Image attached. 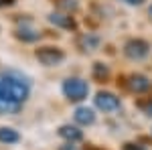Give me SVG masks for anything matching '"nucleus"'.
<instances>
[{
	"mask_svg": "<svg viewBox=\"0 0 152 150\" xmlns=\"http://www.w3.org/2000/svg\"><path fill=\"white\" fill-rule=\"evenodd\" d=\"M142 108H144V112H146L148 116H152V100H150V102H146V104L142 105Z\"/></svg>",
	"mask_w": 152,
	"mask_h": 150,
	"instance_id": "dca6fc26",
	"label": "nucleus"
},
{
	"mask_svg": "<svg viewBox=\"0 0 152 150\" xmlns=\"http://www.w3.org/2000/svg\"><path fill=\"white\" fill-rule=\"evenodd\" d=\"M14 0H0V6H4V4H12Z\"/></svg>",
	"mask_w": 152,
	"mask_h": 150,
	"instance_id": "a211bd4d",
	"label": "nucleus"
},
{
	"mask_svg": "<svg viewBox=\"0 0 152 150\" xmlns=\"http://www.w3.org/2000/svg\"><path fill=\"white\" fill-rule=\"evenodd\" d=\"M59 136L65 138L67 142H79L83 138V132L75 126H61L59 128Z\"/></svg>",
	"mask_w": 152,
	"mask_h": 150,
	"instance_id": "0eeeda50",
	"label": "nucleus"
},
{
	"mask_svg": "<svg viewBox=\"0 0 152 150\" xmlns=\"http://www.w3.org/2000/svg\"><path fill=\"white\" fill-rule=\"evenodd\" d=\"M87 91H89L87 83L83 79H77V77L67 79L63 83V93L69 97L71 102H81V100H85L87 97Z\"/></svg>",
	"mask_w": 152,
	"mask_h": 150,
	"instance_id": "f03ea898",
	"label": "nucleus"
},
{
	"mask_svg": "<svg viewBox=\"0 0 152 150\" xmlns=\"http://www.w3.org/2000/svg\"><path fill=\"white\" fill-rule=\"evenodd\" d=\"M150 79L148 77H144V75H132L128 79V87L132 89V91H136V93H144V91H148L150 89Z\"/></svg>",
	"mask_w": 152,
	"mask_h": 150,
	"instance_id": "423d86ee",
	"label": "nucleus"
},
{
	"mask_svg": "<svg viewBox=\"0 0 152 150\" xmlns=\"http://www.w3.org/2000/svg\"><path fill=\"white\" fill-rule=\"evenodd\" d=\"M49 23L57 24V26H61V29H75L73 18L67 16V14H61V12H53V14H49Z\"/></svg>",
	"mask_w": 152,
	"mask_h": 150,
	"instance_id": "1a4fd4ad",
	"label": "nucleus"
},
{
	"mask_svg": "<svg viewBox=\"0 0 152 150\" xmlns=\"http://www.w3.org/2000/svg\"><path fill=\"white\" fill-rule=\"evenodd\" d=\"M18 110H20V104L18 102L0 95V114H16Z\"/></svg>",
	"mask_w": 152,
	"mask_h": 150,
	"instance_id": "9d476101",
	"label": "nucleus"
},
{
	"mask_svg": "<svg viewBox=\"0 0 152 150\" xmlns=\"http://www.w3.org/2000/svg\"><path fill=\"white\" fill-rule=\"evenodd\" d=\"M75 122L81 124V126H89V124H94V122H95L94 110H89V108H77V110H75Z\"/></svg>",
	"mask_w": 152,
	"mask_h": 150,
	"instance_id": "6e6552de",
	"label": "nucleus"
},
{
	"mask_svg": "<svg viewBox=\"0 0 152 150\" xmlns=\"http://www.w3.org/2000/svg\"><path fill=\"white\" fill-rule=\"evenodd\" d=\"M150 14H152V8H150Z\"/></svg>",
	"mask_w": 152,
	"mask_h": 150,
	"instance_id": "aec40b11",
	"label": "nucleus"
},
{
	"mask_svg": "<svg viewBox=\"0 0 152 150\" xmlns=\"http://www.w3.org/2000/svg\"><path fill=\"white\" fill-rule=\"evenodd\" d=\"M61 150H75V146H71V144H67V146H63Z\"/></svg>",
	"mask_w": 152,
	"mask_h": 150,
	"instance_id": "6ab92c4d",
	"label": "nucleus"
},
{
	"mask_svg": "<svg viewBox=\"0 0 152 150\" xmlns=\"http://www.w3.org/2000/svg\"><path fill=\"white\" fill-rule=\"evenodd\" d=\"M20 136H18V132L16 130H12V128H0V142H4V144H14V142H18Z\"/></svg>",
	"mask_w": 152,
	"mask_h": 150,
	"instance_id": "9b49d317",
	"label": "nucleus"
},
{
	"mask_svg": "<svg viewBox=\"0 0 152 150\" xmlns=\"http://www.w3.org/2000/svg\"><path fill=\"white\" fill-rule=\"evenodd\" d=\"M124 2H128V4H142V0H124Z\"/></svg>",
	"mask_w": 152,
	"mask_h": 150,
	"instance_id": "f3484780",
	"label": "nucleus"
},
{
	"mask_svg": "<svg viewBox=\"0 0 152 150\" xmlns=\"http://www.w3.org/2000/svg\"><path fill=\"white\" fill-rule=\"evenodd\" d=\"M94 75L97 77V79H105V77L110 75V71H107V67H105V65L95 63V65H94Z\"/></svg>",
	"mask_w": 152,
	"mask_h": 150,
	"instance_id": "ddd939ff",
	"label": "nucleus"
},
{
	"mask_svg": "<svg viewBox=\"0 0 152 150\" xmlns=\"http://www.w3.org/2000/svg\"><path fill=\"white\" fill-rule=\"evenodd\" d=\"M124 53H126L130 59H136V61H138V59H144L150 53V45H148L146 41H142V39H132V41L126 43Z\"/></svg>",
	"mask_w": 152,
	"mask_h": 150,
	"instance_id": "7ed1b4c3",
	"label": "nucleus"
},
{
	"mask_svg": "<svg viewBox=\"0 0 152 150\" xmlns=\"http://www.w3.org/2000/svg\"><path fill=\"white\" fill-rule=\"evenodd\" d=\"M57 4L59 6H61V8H65V10H75V8H77V4H75V2H73V0H57Z\"/></svg>",
	"mask_w": 152,
	"mask_h": 150,
	"instance_id": "4468645a",
	"label": "nucleus"
},
{
	"mask_svg": "<svg viewBox=\"0 0 152 150\" xmlns=\"http://www.w3.org/2000/svg\"><path fill=\"white\" fill-rule=\"evenodd\" d=\"M28 91H31L28 83L23 81L20 77H14L10 73L0 77V95L2 97H8V100H14V102L23 104L28 97Z\"/></svg>",
	"mask_w": 152,
	"mask_h": 150,
	"instance_id": "f257e3e1",
	"label": "nucleus"
},
{
	"mask_svg": "<svg viewBox=\"0 0 152 150\" xmlns=\"http://www.w3.org/2000/svg\"><path fill=\"white\" fill-rule=\"evenodd\" d=\"M37 59L43 63V65H59L65 55H63V51L61 49H55V47H43V49H39L37 51Z\"/></svg>",
	"mask_w": 152,
	"mask_h": 150,
	"instance_id": "20e7f679",
	"label": "nucleus"
},
{
	"mask_svg": "<svg viewBox=\"0 0 152 150\" xmlns=\"http://www.w3.org/2000/svg\"><path fill=\"white\" fill-rule=\"evenodd\" d=\"M95 105L104 112H114V110L120 108V100L110 91H99L95 95Z\"/></svg>",
	"mask_w": 152,
	"mask_h": 150,
	"instance_id": "39448f33",
	"label": "nucleus"
},
{
	"mask_svg": "<svg viewBox=\"0 0 152 150\" xmlns=\"http://www.w3.org/2000/svg\"><path fill=\"white\" fill-rule=\"evenodd\" d=\"M124 150H144V148H142V146H138V144L128 142V144H124Z\"/></svg>",
	"mask_w": 152,
	"mask_h": 150,
	"instance_id": "2eb2a0df",
	"label": "nucleus"
},
{
	"mask_svg": "<svg viewBox=\"0 0 152 150\" xmlns=\"http://www.w3.org/2000/svg\"><path fill=\"white\" fill-rule=\"evenodd\" d=\"M16 39H20V41H26V43H33V41H37L39 39V33H35V31H16Z\"/></svg>",
	"mask_w": 152,
	"mask_h": 150,
	"instance_id": "f8f14e48",
	"label": "nucleus"
}]
</instances>
